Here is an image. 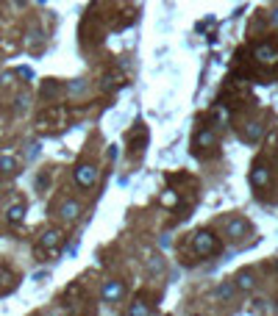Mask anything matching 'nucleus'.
<instances>
[{
	"instance_id": "1",
	"label": "nucleus",
	"mask_w": 278,
	"mask_h": 316,
	"mask_svg": "<svg viewBox=\"0 0 278 316\" xmlns=\"http://www.w3.org/2000/svg\"><path fill=\"white\" fill-rule=\"evenodd\" d=\"M192 244H195V250L200 252V255H214L217 250H220V242H217V236L214 233H209V230H198L192 236Z\"/></svg>"
},
{
	"instance_id": "2",
	"label": "nucleus",
	"mask_w": 278,
	"mask_h": 316,
	"mask_svg": "<svg viewBox=\"0 0 278 316\" xmlns=\"http://www.w3.org/2000/svg\"><path fill=\"white\" fill-rule=\"evenodd\" d=\"M76 183L81 189H92L98 183V167L95 164H78L76 167Z\"/></svg>"
},
{
	"instance_id": "3",
	"label": "nucleus",
	"mask_w": 278,
	"mask_h": 316,
	"mask_svg": "<svg viewBox=\"0 0 278 316\" xmlns=\"http://www.w3.org/2000/svg\"><path fill=\"white\" fill-rule=\"evenodd\" d=\"M253 58L259 61L262 67H278V47H273V45H256Z\"/></svg>"
},
{
	"instance_id": "4",
	"label": "nucleus",
	"mask_w": 278,
	"mask_h": 316,
	"mask_svg": "<svg viewBox=\"0 0 278 316\" xmlns=\"http://www.w3.org/2000/svg\"><path fill=\"white\" fill-rule=\"evenodd\" d=\"M100 297H103V302H120L125 297V286L120 280H106L100 288Z\"/></svg>"
},
{
	"instance_id": "5",
	"label": "nucleus",
	"mask_w": 278,
	"mask_h": 316,
	"mask_svg": "<svg viewBox=\"0 0 278 316\" xmlns=\"http://www.w3.org/2000/svg\"><path fill=\"white\" fill-rule=\"evenodd\" d=\"M217 147V133L212 128H203L198 136H195V153H200V150H214Z\"/></svg>"
},
{
	"instance_id": "6",
	"label": "nucleus",
	"mask_w": 278,
	"mask_h": 316,
	"mask_svg": "<svg viewBox=\"0 0 278 316\" xmlns=\"http://www.w3.org/2000/svg\"><path fill=\"white\" fill-rule=\"evenodd\" d=\"M62 239H64L62 230L50 228V230L42 233V247H45V250H50V252H59V244H62Z\"/></svg>"
},
{
	"instance_id": "7",
	"label": "nucleus",
	"mask_w": 278,
	"mask_h": 316,
	"mask_svg": "<svg viewBox=\"0 0 278 316\" xmlns=\"http://www.w3.org/2000/svg\"><path fill=\"white\" fill-rule=\"evenodd\" d=\"M250 183H253L256 189H264L270 183V172L264 167H253V169H250Z\"/></svg>"
},
{
	"instance_id": "8",
	"label": "nucleus",
	"mask_w": 278,
	"mask_h": 316,
	"mask_svg": "<svg viewBox=\"0 0 278 316\" xmlns=\"http://www.w3.org/2000/svg\"><path fill=\"white\" fill-rule=\"evenodd\" d=\"M226 233L231 239H242L248 233V222H245V219H231V222L226 225Z\"/></svg>"
},
{
	"instance_id": "9",
	"label": "nucleus",
	"mask_w": 278,
	"mask_h": 316,
	"mask_svg": "<svg viewBox=\"0 0 278 316\" xmlns=\"http://www.w3.org/2000/svg\"><path fill=\"white\" fill-rule=\"evenodd\" d=\"M0 172H3V175H17V172H20L17 158H11V155H0Z\"/></svg>"
},
{
	"instance_id": "10",
	"label": "nucleus",
	"mask_w": 278,
	"mask_h": 316,
	"mask_svg": "<svg viewBox=\"0 0 278 316\" xmlns=\"http://www.w3.org/2000/svg\"><path fill=\"white\" fill-rule=\"evenodd\" d=\"M62 216L67 219V222H76V219L81 216V205H78L76 200L64 203V205H62Z\"/></svg>"
},
{
	"instance_id": "11",
	"label": "nucleus",
	"mask_w": 278,
	"mask_h": 316,
	"mask_svg": "<svg viewBox=\"0 0 278 316\" xmlns=\"http://www.w3.org/2000/svg\"><path fill=\"white\" fill-rule=\"evenodd\" d=\"M23 216H25V205L23 203H17V205H11L9 211H6V219H9L11 225H17V222H23Z\"/></svg>"
},
{
	"instance_id": "12",
	"label": "nucleus",
	"mask_w": 278,
	"mask_h": 316,
	"mask_svg": "<svg viewBox=\"0 0 278 316\" xmlns=\"http://www.w3.org/2000/svg\"><path fill=\"white\" fill-rule=\"evenodd\" d=\"M236 288H242V291H253V288H256L253 274H250V272H242L239 278H236Z\"/></svg>"
},
{
	"instance_id": "13",
	"label": "nucleus",
	"mask_w": 278,
	"mask_h": 316,
	"mask_svg": "<svg viewBox=\"0 0 278 316\" xmlns=\"http://www.w3.org/2000/svg\"><path fill=\"white\" fill-rule=\"evenodd\" d=\"M262 136V122H250V125L245 128V139L248 142H259Z\"/></svg>"
},
{
	"instance_id": "14",
	"label": "nucleus",
	"mask_w": 278,
	"mask_h": 316,
	"mask_svg": "<svg viewBox=\"0 0 278 316\" xmlns=\"http://www.w3.org/2000/svg\"><path fill=\"white\" fill-rule=\"evenodd\" d=\"M147 313H153V308L142 305V302H134V305L128 308V316H147Z\"/></svg>"
},
{
	"instance_id": "15",
	"label": "nucleus",
	"mask_w": 278,
	"mask_h": 316,
	"mask_svg": "<svg viewBox=\"0 0 278 316\" xmlns=\"http://www.w3.org/2000/svg\"><path fill=\"white\" fill-rule=\"evenodd\" d=\"M234 291H236V283H223V286H217V294H220L223 300H231Z\"/></svg>"
},
{
	"instance_id": "16",
	"label": "nucleus",
	"mask_w": 278,
	"mask_h": 316,
	"mask_svg": "<svg viewBox=\"0 0 278 316\" xmlns=\"http://www.w3.org/2000/svg\"><path fill=\"white\" fill-rule=\"evenodd\" d=\"M273 19H275V23H278V9H275V11H273Z\"/></svg>"
}]
</instances>
